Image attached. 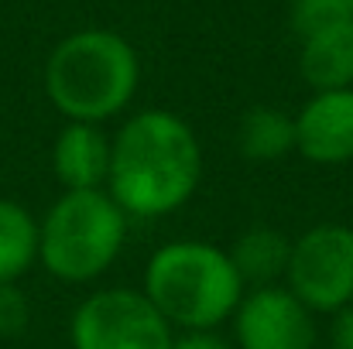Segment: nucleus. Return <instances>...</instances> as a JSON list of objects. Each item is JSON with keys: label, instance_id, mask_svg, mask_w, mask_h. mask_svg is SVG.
<instances>
[{"label": "nucleus", "instance_id": "f257e3e1", "mask_svg": "<svg viewBox=\"0 0 353 349\" xmlns=\"http://www.w3.org/2000/svg\"><path fill=\"white\" fill-rule=\"evenodd\" d=\"M199 178V137L172 110H141L110 137L107 192L127 220L172 216L196 195Z\"/></svg>", "mask_w": 353, "mask_h": 349}, {"label": "nucleus", "instance_id": "f03ea898", "mask_svg": "<svg viewBox=\"0 0 353 349\" xmlns=\"http://www.w3.org/2000/svg\"><path fill=\"white\" fill-rule=\"evenodd\" d=\"M137 86V52L107 28H83L62 38L45 62V93L69 123L114 120L130 107Z\"/></svg>", "mask_w": 353, "mask_h": 349}, {"label": "nucleus", "instance_id": "7ed1b4c3", "mask_svg": "<svg viewBox=\"0 0 353 349\" xmlns=\"http://www.w3.org/2000/svg\"><path fill=\"white\" fill-rule=\"evenodd\" d=\"M144 298L172 329L216 332L243 298V281L227 250L206 240H172L144 264Z\"/></svg>", "mask_w": 353, "mask_h": 349}, {"label": "nucleus", "instance_id": "20e7f679", "mask_svg": "<svg viewBox=\"0 0 353 349\" xmlns=\"http://www.w3.org/2000/svg\"><path fill=\"white\" fill-rule=\"evenodd\" d=\"M127 226L107 189L62 192L38 223V260L62 284H90L117 264Z\"/></svg>", "mask_w": 353, "mask_h": 349}, {"label": "nucleus", "instance_id": "39448f33", "mask_svg": "<svg viewBox=\"0 0 353 349\" xmlns=\"http://www.w3.org/2000/svg\"><path fill=\"white\" fill-rule=\"evenodd\" d=\"M285 288L312 312L336 315L353 305V230L319 223L292 240Z\"/></svg>", "mask_w": 353, "mask_h": 349}, {"label": "nucleus", "instance_id": "423d86ee", "mask_svg": "<svg viewBox=\"0 0 353 349\" xmlns=\"http://www.w3.org/2000/svg\"><path fill=\"white\" fill-rule=\"evenodd\" d=\"M72 349H168L175 332L137 288H103L79 302L69 322Z\"/></svg>", "mask_w": 353, "mask_h": 349}, {"label": "nucleus", "instance_id": "0eeeda50", "mask_svg": "<svg viewBox=\"0 0 353 349\" xmlns=\"http://www.w3.org/2000/svg\"><path fill=\"white\" fill-rule=\"evenodd\" d=\"M240 349H316V315L285 288H250L234 312Z\"/></svg>", "mask_w": 353, "mask_h": 349}, {"label": "nucleus", "instance_id": "6e6552de", "mask_svg": "<svg viewBox=\"0 0 353 349\" xmlns=\"http://www.w3.org/2000/svg\"><path fill=\"white\" fill-rule=\"evenodd\" d=\"M295 151L326 168L353 161V89L312 93L295 116Z\"/></svg>", "mask_w": 353, "mask_h": 349}, {"label": "nucleus", "instance_id": "1a4fd4ad", "mask_svg": "<svg viewBox=\"0 0 353 349\" xmlns=\"http://www.w3.org/2000/svg\"><path fill=\"white\" fill-rule=\"evenodd\" d=\"M52 171L65 192L107 189L110 137L100 123H65L52 144Z\"/></svg>", "mask_w": 353, "mask_h": 349}, {"label": "nucleus", "instance_id": "9d476101", "mask_svg": "<svg viewBox=\"0 0 353 349\" xmlns=\"http://www.w3.org/2000/svg\"><path fill=\"white\" fill-rule=\"evenodd\" d=\"M299 69L316 93L353 89V17L302 38Z\"/></svg>", "mask_w": 353, "mask_h": 349}, {"label": "nucleus", "instance_id": "9b49d317", "mask_svg": "<svg viewBox=\"0 0 353 349\" xmlns=\"http://www.w3.org/2000/svg\"><path fill=\"white\" fill-rule=\"evenodd\" d=\"M234 260L236 274L243 281V288H268L285 281L288 271V257H292V240L281 230L271 226H254V230L240 233L236 243L227 250Z\"/></svg>", "mask_w": 353, "mask_h": 349}, {"label": "nucleus", "instance_id": "f8f14e48", "mask_svg": "<svg viewBox=\"0 0 353 349\" xmlns=\"http://www.w3.org/2000/svg\"><path fill=\"white\" fill-rule=\"evenodd\" d=\"M236 147L254 165L281 161L295 151V116L278 107H254L236 127Z\"/></svg>", "mask_w": 353, "mask_h": 349}, {"label": "nucleus", "instance_id": "ddd939ff", "mask_svg": "<svg viewBox=\"0 0 353 349\" xmlns=\"http://www.w3.org/2000/svg\"><path fill=\"white\" fill-rule=\"evenodd\" d=\"M38 260V220L14 199H0V288L17 284Z\"/></svg>", "mask_w": 353, "mask_h": 349}, {"label": "nucleus", "instance_id": "4468645a", "mask_svg": "<svg viewBox=\"0 0 353 349\" xmlns=\"http://www.w3.org/2000/svg\"><path fill=\"white\" fill-rule=\"evenodd\" d=\"M353 17L350 14V3L347 0H292V31L299 38H309V34H319L340 21Z\"/></svg>", "mask_w": 353, "mask_h": 349}, {"label": "nucleus", "instance_id": "2eb2a0df", "mask_svg": "<svg viewBox=\"0 0 353 349\" xmlns=\"http://www.w3.org/2000/svg\"><path fill=\"white\" fill-rule=\"evenodd\" d=\"M28 302L17 291V284H3L0 288V336H17L28 326Z\"/></svg>", "mask_w": 353, "mask_h": 349}, {"label": "nucleus", "instance_id": "dca6fc26", "mask_svg": "<svg viewBox=\"0 0 353 349\" xmlns=\"http://www.w3.org/2000/svg\"><path fill=\"white\" fill-rule=\"evenodd\" d=\"M168 349H230V343L216 332H182L172 339Z\"/></svg>", "mask_w": 353, "mask_h": 349}, {"label": "nucleus", "instance_id": "f3484780", "mask_svg": "<svg viewBox=\"0 0 353 349\" xmlns=\"http://www.w3.org/2000/svg\"><path fill=\"white\" fill-rule=\"evenodd\" d=\"M330 343H333V349H353V305H347L343 312L333 315Z\"/></svg>", "mask_w": 353, "mask_h": 349}, {"label": "nucleus", "instance_id": "a211bd4d", "mask_svg": "<svg viewBox=\"0 0 353 349\" xmlns=\"http://www.w3.org/2000/svg\"><path fill=\"white\" fill-rule=\"evenodd\" d=\"M347 226H350V230H353V213H350V223H347Z\"/></svg>", "mask_w": 353, "mask_h": 349}, {"label": "nucleus", "instance_id": "6ab92c4d", "mask_svg": "<svg viewBox=\"0 0 353 349\" xmlns=\"http://www.w3.org/2000/svg\"><path fill=\"white\" fill-rule=\"evenodd\" d=\"M347 3H350V14H353V0H347Z\"/></svg>", "mask_w": 353, "mask_h": 349}]
</instances>
